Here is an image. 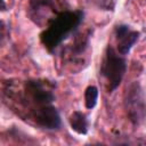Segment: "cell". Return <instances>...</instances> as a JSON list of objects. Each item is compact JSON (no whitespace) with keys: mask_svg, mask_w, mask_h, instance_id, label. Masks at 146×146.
Wrapping results in <instances>:
<instances>
[{"mask_svg":"<svg viewBox=\"0 0 146 146\" xmlns=\"http://www.w3.org/2000/svg\"><path fill=\"white\" fill-rule=\"evenodd\" d=\"M92 6L102 10H114L116 0H87Z\"/></svg>","mask_w":146,"mask_h":146,"instance_id":"30bf717a","label":"cell"},{"mask_svg":"<svg viewBox=\"0 0 146 146\" xmlns=\"http://www.w3.org/2000/svg\"><path fill=\"white\" fill-rule=\"evenodd\" d=\"M82 19L81 10L62 11L41 33V42L49 51H52L79 27Z\"/></svg>","mask_w":146,"mask_h":146,"instance_id":"6da1fadb","label":"cell"},{"mask_svg":"<svg viewBox=\"0 0 146 146\" xmlns=\"http://www.w3.org/2000/svg\"><path fill=\"white\" fill-rule=\"evenodd\" d=\"M32 117L39 127L43 129H48V130H56L62 124L60 115L57 108L52 106L51 104L43 105L36 108L35 111H33Z\"/></svg>","mask_w":146,"mask_h":146,"instance_id":"8992f818","label":"cell"},{"mask_svg":"<svg viewBox=\"0 0 146 146\" xmlns=\"http://www.w3.org/2000/svg\"><path fill=\"white\" fill-rule=\"evenodd\" d=\"M70 125L73 131H75L78 135H86L88 132L89 122L87 119V115L80 111H75L71 114L68 119Z\"/></svg>","mask_w":146,"mask_h":146,"instance_id":"ba28073f","label":"cell"},{"mask_svg":"<svg viewBox=\"0 0 146 146\" xmlns=\"http://www.w3.org/2000/svg\"><path fill=\"white\" fill-rule=\"evenodd\" d=\"M114 33H115V38L117 42V51L122 56L128 55L131 48L135 46V43L139 39V32L130 30V27L124 24L116 25Z\"/></svg>","mask_w":146,"mask_h":146,"instance_id":"52a82bcc","label":"cell"},{"mask_svg":"<svg viewBox=\"0 0 146 146\" xmlns=\"http://www.w3.org/2000/svg\"><path fill=\"white\" fill-rule=\"evenodd\" d=\"M60 13L62 9L57 0H30L29 15L38 25L46 23L48 26Z\"/></svg>","mask_w":146,"mask_h":146,"instance_id":"277c9868","label":"cell"},{"mask_svg":"<svg viewBox=\"0 0 146 146\" xmlns=\"http://www.w3.org/2000/svg\"><path fill=\"white\" fill-rule=\"evenodd\" d=\"M98 100V89L95 86L87 87L84 91V105L88 110H92L97 105Z\"/></svg>","mask_w":146,"mask_h":146,"instance_id":"9c48e42d","label":"cell"},{"mask_svg":"<svg viewBox=\"0 0 146 146\" xmlns=\"http://www.w3.org/2000/svg\"><path fill=\"white\" fill-rule=\"evenodd\" d=\"M124 107L130 122L133 125L141 124L146 119V100L143 89L138 82H133L127 89Z\"/></svg>","mask_w":146,"mask_h":146,"instance_id":"3957f363","label":"cell"},{"mask_svg":"<svg viewBox=\"0 0 146 146\" xmlns=\"http://www.w3.org/2000/svg\"><path fill=\"white\" fill-rule=\"evenodd\" d=\"M25 92H26L27 99H30L35 105L33 111H35L36 108L43 105H49L55 100L52 88L48 82H44V81H40V80L27 81L25 83Z\"/></svg>","mask_w":146,"mask_h":146,"instance_id":"5b68a950","label":"cell"},{"mask_svg":"<svg viewBox=\"0 0 146 146\" xmlns=\"http://www.w3.org/2000/svg\"><path fill=\"white\" fill-rule=\"evenodd\" d=\"M127 72V60L119 51L112 46H108L105 51V56L102 63L100 73L107 81L108 92H113L122 82V79Z\"/></svg>","mask_w":146,"mask_h":146,"instance_id":"7a4b0ae2","label":"cell"}]
</instances>
